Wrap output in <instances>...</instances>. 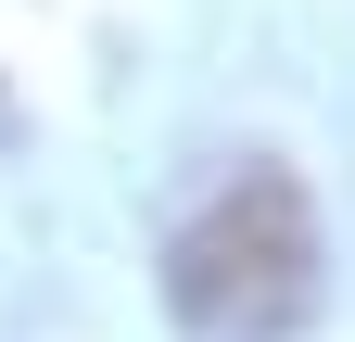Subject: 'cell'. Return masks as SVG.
Masks as SVG:
<instances>
[{
  "mask_svg": "<svg viewBox=\"0 0 355 342\" xmlns=\"http://www.w3.org/2000/svg\"><path fill=\"white\" fill-rule=\"evenodd\" d=\"M318 279H330V253H318V203L292 165L216 178L165 241V305L191 342H292L318 317Z\"/></svg>",
  "mask_w": 355,
  "mask_h": 342,
  "instance_id": "obj_1",
  "label": "cell"
}]
</instances>
